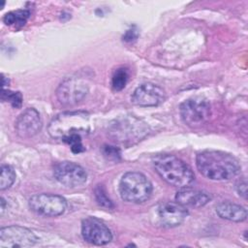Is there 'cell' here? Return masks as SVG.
<instances>
[{
  "instance_id": "7c38bea8",
  "label": "cell",
  "mask_w": 248,
  "mask_h": 248,
  "mask_svg": "<svg viewBox=\"0 0 248 248\" xmlns=\"http://www.w3.org/2000/svg\"><path fill=\"white\" fill-rule=\"evenodd\" d=\"M83 239L94 245H106L112 240L110 230L96 217H87L81 222Z\"/></svg>"
},
{
  "instance_id": "9c48e42d",
  "label": "cell",
  "mask_w": 248,
  "mask_h": 248,
  "mask_svg": "<svg viewBox=\"0 0 248 248\" xmlns=\"http://www.w3.org/2000/svg\"><path fill=\"white\" fill-rule=\"evenodd\" d=\"M38 237L29 229L17 225L4 227L0 230V247H30L37 243Z\"/></svg>"
},
{
  "instance_id": "e0dca14e",
  "label": "cell",
  "mask_w": 248,
  "mask_h": 248,
  "mask_svg": "<svg viewBox=\"0 0 248 248\" xmlns=\"http://www.w3.org/2000/svg\"><path fill=\"white\" fill-rule=\"evenodd\" d=\"M29 16L30 12L28 10H16L7 13L3 20L7 25L18 28L26 23Z\"/></svg>"
},
{
  "instance_id": "2e32d148",
  "label": "cell",
  "mask_w": 248,
  "mask_h": 248,
  "mask_svg": "<svg viewBox=\"0 0 248 248\" xmlns=\"http://www.w3.org/2000/svg\"><path fill=\"white\" fill-rule=\"evenodd\" d=\"M216 213L222 219L232 222H242L247 218V210L240 204L222 202L216 205Z\"/></svg>"
},
{
  "instance_id": "d6986e66",
  "label": "cell",
  "mask_w": 248,
  "mask_h": 248,
  "mask_svg": "<svg viewBox=\"0 0 248 248\" xmlns=\"http://www.w3.org/2000/svg\"><path fill=\"white\" fill-rule=\"evenodd\" d=\"M128 79H129V73L127 69L119 68L112 75L111 86L114 90L120 91L126 86Z\"/></svg>"
},
{
  "instance_id": "ffe728a7",
  "label": "cell",
  "mask_w": 248,
  "mask_h": 248,
  "mask_svg": "<svg viewBox=\"0 0 248 248\" xmlns=\"http://www.w3.org/2000/svg\"><path fill=\"white\" fill-rule=\"evenodd\" d=\"M1 99L3 102H9L12 107L18 108L22 105V95L20 92L11 91L8 89H3L1 94Z\"/></svg>"
},
{
  "instance_id": "7a4b0ae2",
  "label": "cell",
  "mask_w": 248,
  "mask_h": 248,
  "mask_svg": "<svg viewBox=\"0 0 248 248\" xmlns=\"http://www.w3.org/2000/svg\"><path fill=\"white\" fill-rule=\"evenodd\" d=\"M156 172L171 186L184 188L195 179L192 169L181 159L169 154L158 155L153 160Z\"/></svg>"
},
{
  "instance_id": "ac0fdd59",
  "label": "cell",
  "mask_w": 248,
  "mask_h": 248,
  "mask_svg": "<svg viewBox=\"0 0 248 248\" xmlns=\"http://www.w3.org/2000/svg\"><path fill=\"white\" fill-rule=\"evenodd\" d=\"M16 180V172L14 169L9 165H2L0 175V190H6L10 188Z\"/></svg>"
},
{
  "instance_id": "3957f363",
  "label": "cell",
  "mask_w": 248,
  "mask_h": 248,
  "mask_svg": "<svg viewBox=\"0 0 248 248\" xmlns=\"http://www.w3.org/2000/svg\"><path fill=\"white\" fill-rule=\"evenodd\" d=\"M47 130L52 138L60 140L74 134H85L90 130L89 116L82 111L63 112L51 120Z\"/></svg>"
},
{
  "instance_id": "603a6c76",
  "label": "cell",
  "mask_w": 248,
  "mask_h": 248,
  "mask_svg": "<svg viewBox=\"0 0 248 248\" xmlns=\"http://www.w3.org/2000/svg\"><path fill=\"white\" fill-rule=\"evenodd\" d=\"M103 153L105 157L108 159H112V160H117L120 157V150L114 146L110 145H105L103 148Z\"/></svg>"
},
{
  "instance_id": "7402d4cb",
  "label": "cell",
  "mask_w": 248,
  "mask_h": 248,
  "mask_svg": "<svg viewBox=\"0 0 248 248\" xmlns=\"http://www.w3.org/2000/svg\"><path fill=\"white\" fill-rule=\"evenodd\" d=\"M64 142L70 145L72 152L74 153H80L84 150V146L82 144L81 135L79 134H74L71 136H68L62 140Z\"/></svg>"
},
{
  "instance_id": "d4e9b609",
  "label": "cell",
  "mask_w": 248,
  "mask_h": 248,
  "mask_svg": "<svg viewBox=\"0 0 248 248\" xmlns=\"http://www.w3.org/2000/svg\"><path fill=\"white\" fill-rule=\"evenodd\" d=\"M138 37V34L136 32V30H128L125 34V36L123 37L125 41H128V42H132L133 40H135L136 38Z\"/></svg>"
},
{
  "instance_id": "277c9868",
  "label": "cell",
  "mask_w": 248,
  "mask_h": 248,
  "mask_svg": "<svg viewBox=\"0 0 248 248\" xmlns=\"http://www.w3.org/2000/svg\"><path fill=\"white\" fill-rule=\"evenodd\" d=\"M119 193L126 202L141 203L151 197L152 184L141 172L128 171L120 179Z\"/></svg>"
},
{
  "instance_id": "52a82bcc",
  "label": "cell",
  "mask_w": 248,
  "mask_h": 248,
  "mask_svg": "<svg viewBox=\"0 0 248 248\" xmlns=\"http://www.w3.org/2000/svg\"><path fill=\"white\" fill-rule=\"evenodd\" d=\"M179 110L183 122L191 127L204 124L211 115L210 104L201 97L185 100L181 103Z\"/></svg>"
},
{
  "instance_id": "4fadbf2b",
  "label": "cell",
  "mask_w": 248,
  "mask_h": 248,
  "mask_svg": "<svg viewBox=\"0 0 248 248\" xmlns=\"http://www.w3.org/2000/svg\"><path fill=\"white\" fill-rule=\"evenodd\" d=\"M165 100V91L158 85L145 82L138 86L132 94L131 101L139 107H155Z\"/></svg>"
},
{
  "instance_id": "cb8c5ba5",
  "label": "cell",
  "mask_w": 248,
  "mask_h": 248,
  "mask_svg": "<svg viewBox=\"0 0 248 248\" xmlns=\"http://www.w3.org/2000/svg\"><path fill=\"white\" fill-rule=\"evenodd\" d=\"M236 191H237L239 196H241L244 199H246V196H247V184H246V181L244 179L238 181V183L236 184Z\"/></svg>"
},
{
  "instance_id": "44dd1931",
  "label": "cell",
  "mask_w": 248,
  "mask_h": 248,
  "mask_svg": "<svg viewBox=\"0 0 248 248\" xmlns=\"http://www.w3.org/2000/svg\"><path fill=\"white\" fill-rule=\"evenodd\" d=\"M94 194H95L96 202H98L99 205H101L105 208H108V209L113 208V203L110 201V199L108 197L106 189L104 188L103 185H97V187L95 188Z\"/></svg>"
},
{
  "instance_id": "30bf717a",
  "label": "cell",
  "mask_w": 248,
  "mask_h": 248,
  "mask_svg": "<svg viewBox=\"0 0 248 248\" xmlns=\"http://www.w3.org/2000/svg\"><path fill=\"white\" fill-rule=\"evenodd\" d=\"M55 179L64 186L78 187L85 183L87 173L85 170L77 163L63 161L55 164L53 168Z\"/></svg>"
},
{
  "instance_id": "9a60e30c",
  "label": "cell",
  "mask_w": 248,
  "mask_h": 248,
  "mask_svg": "<svg viewBox=\"0 0 248 248\" xmlns=\"http://www.w3.org/2000/svg\"><path fill=\"white\" fill-rule=\"evenodd\" d=\"M175 202L184 207H202L205 205L211 197L208 193L193 188H180L175 194Z\"/></svg>"
},
{
  "instance_id": "6da1fadb",
  "label": "cell",
  "mask_w": 248,
  "mask_h": 248,
  "mask_svg": "<svg viewBox=\"0 0 248 248\" xmlns=\"http://www.w3.org/2000/svg\"><path fill=\"white\" fill-rule=\"evenodd\" d=\"M199 171L210 180H230L240 170V165L232 155L219 150H204L196 158Z\"/></svg>"
},
{
  "instance_id": "5bb4252c",
  "label": "cell",
  "mask_w": 248,
  "mask_h": 248,
  "mask_svg": "<svg viewBox=\"0 0 248 248\" xmlns=\"http://www.w3.org/2000/svg\"><path fill=\"white\" fill-rule=\"evenodd\" d=\"M41 115L34 108L23 110L16 120V132L21 139H30L36 136L42 129Z\"/></svg>"
},
{
  "instance_id": "5b68a950",
  "label": "cell",
  "mask_w": 248,
  "mask_h": 248,
  "mask_svg": "<svg viewBox=\"0 0 248 248\" xmlns=\"http://www.w3.org/2000/svg\"><path fill=\"white\" fill-rule=\"evenodd\" d=\"M88 90L87 79L75 75L61 81L56 90V97L63 106H74L85 98Z\"/></svg>"
},
{
  "instance_id": "8fae6325",
  "label": "cell",
  "mask_w": 248,
  "mask_h": 248,
  "mask_svg": "<svg viewBox=\"0 0 248 248\" xmlns=\"http://www.w3.org/2000/svg\"><path fill=\"white\" fill-rule=\"evenodd\" d=\"M187 208L176 202H166L160 203L154 212L155 222L165 228L179 226L187 217Z\"/></svg>"
},
{
  "instance_id": "8992f818",
  "label": "cell",
  "mask_w": 248,
  "mask_h": 248,
  "mask_svg": "<svg viewBox=\"0 0 248 248\" xmlns=\"http://www.w3.org/2000/svg\"><path fill=\"white\" fill-rule=\"evenodd\" d=\"M147 133L146 125L140 119L132 117L119 118L111 123L108 129L109 136L120 142L139 140Z\"/></svg>"
},
{
  "instance_id": "ba28073f",
  "label": "cell",
  "mask_w": 248,
  "mask_h": 248,
  "mask_svg": "<svg viewBox=\"0 0 248 248\" xmlns=\"http://www.w3.org/2000/svg\"><path fill=\"white\" fill-rule=\"evenodd\" d=\"M29 208L43 216L55 217L63 214L67 208V201L59 195L41 193L33 195L28 201Z\"/></svg>"
}]
</instances>
